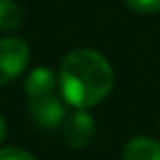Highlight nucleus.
<instances>
[{
	"instance_id": "f257e3e1",
	"label": "nucleus",
	"mask_w": 160,
	"mask_h": 160,
	"mask_svg": "<svg viewBox=\"0 0 160 160\" xmlns=\"http://www.w3.org/2000/svg\"><path fill=\"white\" fill-rule=\"evenodd\" d=\"M59 85L63 98L73 108H93L108 98L113 87L112 65L93 49H75L61 63Z\"/></svg>"
},
{
	"instance_id": "f03ea898",
	"label": "nucleus",
	"mask_w": 160,
	"mask_h": 160,
	"mask_svg": "<svg viewBox=\"0 0 160 160\" xmlns=\"http://www.w3.org/2000/svg\"><path fill=\"white\" fill-rule=\"evenodd\" d=\"M28 63V47L22 39L2 37L0 39V85L16 79Z\"/></svg>"
},
{
	"instance_id": "7ed1b4c3",
	"label": "nucleus",
	"mask_w": 160,
	"mask_h": 160,
	"mask_svg": "<svg viewBox=\"0 0 160 160\" xmlns=\"http://www.w3.org/2000/svg\"><path fill=\"white\" fill-rule=\"evenodd\" d=\"M28 112L41 128H57L65 120V108L55 91L28 98Z\"/></svg>"
},
{
	"instance_id": "20e7f679",
	"label": "nucleus",
	"mask_w": 160,
	"mask_h": 160,
	"mask_svg": "<svg viewBox=\"0 0 160 160\" xmlns=\"http://www.w3.org/2000/svg\"><path fill=\"white\" fill-rule=\"evenodd\" d=\"M65 140L71 148H85L95 136V122L85 109H75L63 120Z\"/></svg>"
},
{
	"instance_id": "39448f33",
	"label": "nucleus",
	"mask_w": 160,
	"mask_h": 160,
	"mask_svg": "<svg viewBox=\"0 0 160 160\" xmlns=\"http://www.w3.org/2000/svg\"><path fill=\"white\" fill-rule=\"evenodd\" d=\"M124 160H160V142L138 136L126 144Z\"/></svg>"
},
{
	"instance_id": "423d86ee",
	"label": "nucleus",
	"mask_w": 160,
	"mask_h": 160,
	"mask_svg": "<svg viewBox=\"0 0 160 160\" xmlns=\"http://www.w3.org/2000/svg\"><path fill=\"white\" fill-rule=\"evenodd\" d=\"M24 91H27L28 98H37V95L57 91V77H55V73L51 69L39 67V69L31 71V75L27 77Z\"/></svg>"
},
{
	"instance_id": "0eeeda50",
	"label": "nucleus",
	"mask_w": 160,
	"mask_h": 160,
	"mask_svg": "<svg viewBox=\"0 0 160 160\" xmlns=\"http://www.w3.org/2000/svg\"><path fill=\"white\" fill-rule=\"evenodd\" d=\"M22 22L20 8L14 0H0V31H14Z\"/></svg>"
},
{
	"instance_id": "6e6552de",
	"label": "nucleus",
	"mask_w": 160,
	"mask_h": 160,
	"mask_svg": "<svg viewBox=\"0 0 160 160\" xmlns=\"http://www.w3.org/2000/svg\"><path fill=\"white\" fill-rule=\"evenodd\" d=\"M124 2L140 14H150V12L160 10V0H124Z\"/></svg>"
},
{
	"instance_id": "1a4fd4ad",
	"label": "nucleus",
	"mask_w": 160,
	"mask_h": 160,
	"mask_svg": "<svg viewBox=\"0 0 160 160\" xmlns=\"http://www.w3.org/2000/svg\"><path fill=\"white\" fill-rule=\"evenodd\" d=\"M0 160H37V158L32 156V154H28L27 150L10 146V148H2L0 150Z\"/></svg>"
},
{
	"instance_id": "9d476101",
	"label": "nucleus",
	"mask_w": 160,
	"mask_h": 160,
	"mask_svg": "<svg viewBox=\"0 0 160 160\" xmlns=\"http://www.w3.org/2000/svg\"><path fill=\"white\" fill-rule=\"evenodd\" d=\"M4 136H6V122H4V118L0 116V144H2Z\"/></svg>"
}]
</instances>
